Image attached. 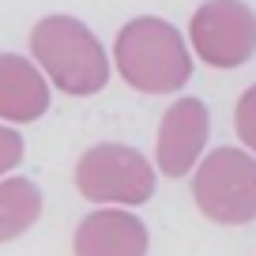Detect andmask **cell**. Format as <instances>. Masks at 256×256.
Here are the masks:
<instances>
[{"mask_svg": "<svg viewBox=\"0 0 256 256\" xmlns=\"http://www.w3.org/2000/svg\"><path fill=\"white\" fill-rule=\"evenodd\" d=\"M196 200L200 211L218 222H245L256 218V162H245L238 181H226L215 158H208L196 174Z\"/></svg>", "mask_w": 256, "mask_h": 256, "instance_id": "obj_1", "label": "cell"}]
</instances>
